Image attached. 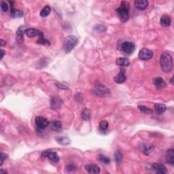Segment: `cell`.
<instances>
[{"label": "cell", "mask_w": 174, "mask_h": 174, "mask_svg": "<svg viewBox=\"0 0 174 174\" xmlns=\"http://www.w3.org/2000/svg\"><path fill=\"white\" fill-rule=\"evenodd\" d=\"M160 64L163 72H170L173 68V59L171 56L167 53H162L160 58Z\"/></svg>", "instance_id": "obj_1"}, {"label": "cell", "mask_w": 174, "mask_h": 174, "mask_svg": "<svg viewBox=\"0 0 174 174\" xmlns=\"http://www.w3.org/2000/svg\"><path fill=\"white\" fill-rule=\"evenodd\" d=\"M116 12L118 14L122 22L126 23L129 18V4L127 1H123L120 7L116 9Z\"/></svg>", "instance_id": "obj_2"}, {"label": "cell", "mask_w": 174, "mask_h": 174, "mask_svg": "<svg viewBox=\"0 0 174 174\" xmlns=\"http://www.w3.org/2000/svg\"><path fill=\"white\" fill-rule=\"evenodd\" d=\"M77 37L73 35H70L66 37L64 41V49L67 53L71 52L77 44Z\"/></svg>", "instance_id": "obj_3"}, {"label": "cell", "mask_w": 174, "mask_h": 174, "mask_svg": "<svg viewBox=\"0 0 174 174\" xmlns=\"http://www.w3.org/2000/svg\"><path fill=\"white\" fill-rule=\"evenodd\" d=\"M93 92L96 95L99 96V97H104L110 93V90L102 84L97 82L93 88Z\"/></svg>", "instance_id": "obj_4"}, {"label": "cell", "mask_w": 174, "mask_h": 174, "mask_svg": "<svg viewBox=\"0 0 174 174\" xmlns=\"http://www.w3.org/2000/svg\"><path fill=\"white\" fill-rule=\"evenodd\" d=\"M135 49V44L131 42H124L121 44V50L124 53L131 55L132 54Z\"/></svg>", "instance_id": "obj_5"}, {"label": "cell", "mask_w": 174, "mask_h": 174, "mask_svg": "<svg viewBox=\"0 0 174 174\" xmlns=\"http://www.w3.org/2000/svg\"><path fill=\"white\" fill-rule=\"evenodd\" d=\"M138 57L143 61L151 59L153 57V52L148 48H142L139 52Z\"/></svg>", "instance_id": "obj_6"}, {"label": "cell", "mask_w": 174, "mask_h": 174, "mask_svg": "<svg viewBox=\"0 0 174 174\" xmlns=\"http://www.w3.org/2000/svg\"><path fill=\"white\" fill-rule=\"evenodd\" d=\"M42 156L46 157V158H48L50 161L55 163H58L60 159L59 156H58L56 152H52V151H50V150H47V151H44L42 152Z\"/></svg>", "instance_id": "obj_7"}, {"label": "cell", "mask_w": 174, "mask_h": 174, "mask_svg": "<svg viewBox=\"0 0 174 174\" xmlns=\"http://www.w3.org/2000/svg\"><path fill=\"white\" fill-rule=\"evenodd\" d=\"M35 123L36 125L40 129H43L46 128L49 125V122L46 118H44L42 116H37L35 120Z\"/></svg>", "instance_id": "obj_8"}, {"label": "cell", "mask_w": 174, "mask_h": 174, "mask_svg": "<svg viewBox=\"0 0 174 174\" xmlns=\"http://www.w3.org/2000/svg\"><path fill=\"white\" fill-rule=\"evenodd\" d=\"M9 3L10 4V16L12 18H21L24 15V13L22 10H16L14 8V4L15 2L12 1H9Z\"/></svg>", "instance_id": "obj_9"}, {"label": "cell", "mask_w": 174, "mask_h": 174, "mask_svg": "<svg viewBox=\"0 0 174 174\" xmlns=\"http://www.w3.org/2000/svg\"><path fill=\"white\" fill-rule=\"evenodd\" d=\"M140 152H142L143 154L149 155L154 149V145L150 143H142V145L139 147Z\"/></svg>", "instance_id": "obj_10"}, {"label": "cell", "mask_w": 174, "mask_h": 174, "mask_svg": "<svg viewBox=\"0 0 174 174\" xmlns=\"http://www.w3.org/2000/svg\"><path fill=\"white\" fill-rule=\"evenodd\" d=\"M26 28L24 26H21L17 30L16 34V40L18 42L19 44H22L23 42H24V34H25V31H26Z\"/></svg>", "instance_id": "obj_11"}, {"label": "cell", "mask_w": 174, "mask_h": 174, "mask_svg": "<svg viewBox=\"0 0 174 174\" xmlns=\"http://www.w3.org/2000/svg\"><path fill=\"white\" fill-rule=\"evenodd\" d=\"M152 169L156 171V173H161V174H165L167 173V168L165 166H164L163 164L161 163H155L152 164Z\"/></svg>", "instance_id": "obj_12"}, {"label": "cell", "mask_w": 174, "mask_h": 174, "mask_svg": "<svg viewBox=\"0 0 174 174\" xmlns=\"http://www.w3.org/2000/svg\"><path fill=\"white\" fill-rule=\"evenodd\" d=\"M85 169L89 173L97 174L100 173V168L95 164H88L85 166Z\"/></svg>", "instance_id": "obj_13"}, {"label": "cell", "mask_w": 174, "mask_h": 174, "mask_svg": "<svg viewBox=\"0 0 174 174\" xmlns=\"http://www.w3.org/2000/svg\"><path fill=\"white\" fill-rule=\"evenodd\" d=\"M134 4H135L136 8H137L138 10H143L148 6V1L146 0H136L134 1Z\"/></svg>", "instance_id": "obj_14"}, {"label": "cell", "mask_w": 174, "mask_h": 174, "mask_svg": "<svg viewBox=\"0 0 174 174\" xmlns=\"http://www.w3.org/2000/svg\"><path fill=\"white\" fill-rule=\"evenodd\" d=\"M126 79V73L123 69H122L121 71L118 73V74L114 78V82H116L117 84L123 83V82H125Z\"/></svg>", "instance_id": "obj_15"}, {"label": "cell", "mask_w": 174, "mask_h": 174, "mask_svg": "<svg viewBox=\"0 0 174 174\" xmlns=\"http://www.w3.org/2000/svg\"><path fill=\"white\" fill-rule=\"evenodd\" d=\"M49 126L52 129V130L54 131H56V132H58V131H61L62 130V123L61 122L58 121H52L49 123Z\"/></svg>", "instance_id": "obj_16"}, {"label": "cell", "mask_w": 174, "mask_h": 174, "mask_svg": "<svg viewBox=\"0 0 174 174\" xmlns=\"http://www.w3.org/2000/svg\"><path fill=\"white\" fill-rule=\"evenodd\" d=\"M166 161L167 163L173 167L174 165V150L173 149H169L166 152Z\"/></svg>", "instance_id": "obj_17"}, {"label": "cell", "mask_w": 174, "mask_h": 174, "mask_svg": "<svg viewBox=\"0 0 174 174\" xmlns=\"http://www.w3.org/2000/svg\"><path fill=\"white\" fill-rule=\"evenodd\" d=\"M43 34L42 31L36 29H27L25 31V34L29 37H34L36 36L39 37Z\"/></svg>", "instance_id": "obj_18"}, {"label": "cell", "mask_w": 174, "mask_h": 174, "mask_svg": "<svg viewBox=\"0 0 174 174\" xmlns=\"http://www.w3.org/2000/svg\"><path fill=\"white\" fill-rule=\"evenodd\" d=\"M154 84L158 89H162L166 86V82L161 77H156L154 80Z\"/></svg>", "instance_id": "obj_19"}, {"label": "cell", "mask_w": 174, "mask_h": 174, "mask_svg": "<svg viewBox=\"0 0 174 174\" xmlns=\"http://www.w3.org/2000/svg\"><path fill=\"white\" fill-rule=\"evenodd\" d=\"M171 22V18L168 15H163L161 18V20H160L161 25L164 27H167L170 26Z\"/></svg>", "instance_id": "obj_20"}, {"label": "cell", "mask_w": 174, "mask_h": 174, "mask_svg": "<svg viewBox=\"0 0 174 174\" xmlns=\"http://www.w3.org/2000/svg\"><path fill=\"white\" fill-rule=\"evenodd\" d=\"M116 65L120 67H128L130 65V62L127 58L121 57L116 59Z\"/></svg>", "instance_id": "obj_21"}, {"label": "cell", "mask_w": 174, "mask_h": 174, "mask_svg": "<svg viewBox=\"0 0 174 174\" xmlns=\"http://www.w3.org/2000/svg\"><path fill=\"white\" fill-rule=\"evenodd\" d=\"M61 100L58 99L57 97H53L51 99V107L53 110H57L61 107Z\"/></svg>", "instance_id": "obj_22"}, {"label": "cell", "mask_w": 174, "mask_h": 174, "mask_svg": "<svg viewBox=\"0 0 174 174\" xmlns=\"http://www.w3.org/2000/svg\"><path fill=\"white\" fill-rule=\"evenodd\" d=\"M154 107L155 111L157 113H159V114H162V113H163L167 109L166 105L162 104V103H156V104H154Z\"/></svg>", "instance_id": "obj_23"}, {"label": "cell", "mask_w": 174, "mask_h": 174, "mask_svg": "<svg viewBox=\"0 0 174 174\" xmlns=\"http://www.w3.org/2000/svg\"><path fill=\"white\" fill-rule=\"evenodd\" d=\"M56 141L61 145H68L71 142V140L67 137H58L56 138Z\"/></svg>", "instance_id": "obj_24"}, {"label": "cell", "mask_w": 174, "mask_h": 174, "mask_svg": "<svg viewBox=\"0 0 174 174\" xmlns=\"http://www.w3.org/2000/svg\"><path fill=\"white\" fill-rule=\"evenodd\" d=\"M81 116H82V118L83 121H88L89 119L91 118V112L90 110L88 109H87V108H85V109H84L82 110V112L81 113Z\"/></svg>", "instance_id": "obj_25"}, {"label": "cell", "mask_w": 174, "mask_h": 174, "mask_svg": "<svg viewBox=\"0 0 174 174\" xmlns=\"http://www.w3.org/2000/svg\"><path fill=\"white\" fill-rule=\"evenodd\" d=\"M51 12V8L49 6H46L44 8L42 9L40 12V16L42 17H46L47 16L50 15Z\"/></svg>", "instance_id": "obj_26"}, {"label": "cell", "mask_w": 174, "mask_h": 174, "mask_svg": "<svg viewBox=\"0 0 174 174\" xmlns=\"http://www.w3.org/2000/svg\"><path fill=\"white\" fill-rule=\"evenodd\" d=\"M97 159L100 162H102V163L105 164H109L110 163V162H111L110 159L108 158V157L105 156V155L103 154H99Z\"/></svg>", "instance_id": "obj_27"}, {"label": "cell", "mask_w": 174, "mask_h": 174, "mask_svg": "<svg viewBox=\"0 0 174 174\" xmlns=\"http://www.w3.org/2000/svg\"><path fill=\"white\" fill-rule=\"evenodd\" d=\"M138 108L139 110H140V111L144 113V114H152V113H153L152 110H151L150 108L146 106H144V105H138Z\"/></svg>", "instance_id": "obj_28"}, {"label": "cell", "mask_w": 174, "mask_h": 174, "mask_svg": "<svg viewBox=\"0 0 174 174\" xmlns=\"http://www.w3.org/2000/svg\"><path fill=\"white\" fill-rule=\"evenodd\" d=\"M114 156H115V160H116V163L118 164H121L122 161H123V154H122L121 152L117 151L116 153H115Z\"/></svg>", "instance_id": "obj_29"}, {"label": "cell", "mask_w": 174, "mask_h": 174, "mask_svg": "<svg viewBox=\"0 0 174 174\" xmlns=\"http://www.w3.org/2000/svg\"><path fill=\"white\" fill-rule=\"evenodd\" d=\"M108 126H109V124H108L107 121H102L100 122L99 128H100L101 131H107V129H108Z\"/></svg>", "instance_id": "obj_30"}, {"label": "cell", "mask_w": 174, "mask_h": 174, "mask_svg": "<svg viewBox=\"0 0 174 174\" xmlns=\"http://www.w3.org/2000/svg\"><path fill=\"white\" fill-rule=\"evenodd\" d=\"M1 10L4 12H7L8 10V5L6 1H1Z\"/></svg>", "instance_id": "obj_31"}, {"label": "cell", "mask_w": 174, "mask_h": 174, "mask_svg": "<svg viewBox=\"0 0 174 174\" xmlns=\"http://www.w3.org/2000/svg\"><path fill=\"white\" fill-rule=\"evenodd\" d=\"M66 170L67 171H76L77 169V167L74 164H69L66 167Z\"/></svg>", "instance_id": "obj_32"}, {"label": "cell", "mask_w": 174, "mask_h": 174, "mask_svg": "<svg viewBox=\"0 0 174 174\" xmlns=\"http://www.w3.org/2000/svg\"><path fill=\"white\" fill-rule=\"evenodd\" d=\"M7 158H8V155L5 153H4V152H1V164H0V166H1L2 164H3L4 160L6 159Z\"/></svg>", "instance_id": "obj_33"}, {"label": "cell", "mask_w": 174, "mask_h": 174, "mask_svg": "<svg viewBox=\"0 0 174 174\" xmlns=\"http://www.w3.org/2000/svg\"><path fill=\"white\" fill-rule=\"evenodd\" d=\"M6 55V52L3 50H1V59H2L4 57V56Z\"/></svg>", "instance_id": "obj_34"}, {"label": "cell", "mask_w": 174, "mask_h": 174, "mask_svg": "<svg viewBox=\"0 0 174 174\" xmlns=\"http://www.w3.org/2000/svg\"><path fill=\"white\" fill-rule=\"evenodd\" d=\"M6 45V42H4L3 39H1V46Z\"/></svg>", "instance_id": "obj_35"}, {"label": "cell", "mask_w": 174, "mask_h": 174, "mask_svg": "<svg viewBox=\"0 0 174 174\" xmlns=\"http://www.w3.org/2000/svg\"><path fill=\"white\" fill-rule=\"evenodd\" d=\"M0 173H8L6 171H4V170H1L0 171Z\"/></svg>", "instance_id": "obj_36"}, {"label": "cell", "mask_w": 174, "mask_h": 174, "mask_svg": "<svg viewBox=\"0 0 174 174\" xmlns=\"http://www.w3.org/2000/svg\"><path fill=\"white\" fill-rule=\"evenodd\" d=\"M173 77H172V78H171V80H170V82H171V84H173Z\"/></svg>", "instance_id": "obj_37"}]
</instances>
